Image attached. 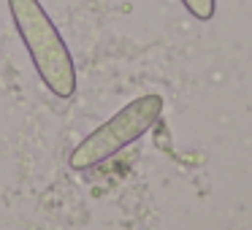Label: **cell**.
I'll use <instances>...</instances> for the list:
<instances>
[{"label": "cell", "mask_w": 252, "mask_h": 230, "mask_svg": "<svg viewBox=\"0 0 252 230\" xmlns=\"http://www.w3.org/2000/svg\"><path fill=\"white\" fill-rule=\"evenodd\" d=\"M182 6L201 22H209L217 11V0H182Z\"/></svg>", "instance_id": "3957f363"}, {"label": "cell", "mask_w": 252, "mask_h": 230, "mask_svg": "<svg viewBox=\"0 0 252 230\" xmlns=\"http://www.w3.org/2000/svg\"><path fill=\"white\" fill-rule=\"evenodd\" d=\"M8 11L41 82L57 98H71L76 92V68L60 30L44 6L38 0H8Z\"/></svg>", "instance_id": "6da1fadb"}, {"label": "cell", "mask_w": 252, "mask_h": 230, "mask_svg": "<svg viewBox=\"0 0 252 230\" xmlns=\"http://www.w3.org/2000/svg\"><path fill=\"white\" fill-rule=\"evenodd\" d=\"M163 114V98L160 95H141V98L130 100L125 109H120L109 122L93 130L71 154V168L87 171L93 165H100L103 160H109L111 154H117L120 149H125L127 144L138 141L155 122Z\"/></svg>", "instance_id": "7a4b0ae2"}]
</instances>
